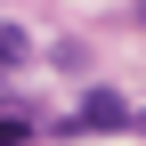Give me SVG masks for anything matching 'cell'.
I'll return each mask as SVG.
<instances>
[{
  "label": "cell",
  "mask_w": 146,
  "mask_h": 146,
  "mask_svg": "<svg viewBox=\"0 0 146 146\" xmlns=\"http://www.w3.org/2000/svg\"><path fill=\"white\" fill-rule=\"evenodd\" d=\"M81 130H130V106H122L114 89H89L81 98Z\"/></svg>",
  "instance_id": "1"
},
{
  "label": "cell",
  "mask_w": 146,
  "mask_h": 146,
  "mask_svg": "<svg viewBox=\"0 0 146 146\" xmlns=\"http://www.w3.org/2000/svg\"><path fill=\"white\" fill-rule=\"evenodd\" d=\"M25 138H33V122H25V114H0V146H25Z\"/></svg>",
  "instance_id": "3"
},
{
  "label": "cell",
  "mask_w": 146,
  "mask_h": 146,
  "mask_svg": "<svg viewBox=\"0 0 146 146\" xmlns=\"http://www.w3.org/2000/svg\"><path fill=\"white\" fill-rule=\"evenodd\" d=\"M130 130H146V114H130Z\"/></svg>",
  "instance_id": "4"
},
{
  "label": "cell",
  "mask_w": 146,
  "mask_h": 146,
  "mask_svg": "<svg viewBox=\"0 0 146 146\" xmlns=\"http://www.w3.org/2000/svg\"><path fill=\"white\" fill-rule=\"evenodd\" d=\"M16 57H25V25H0V73H8Z\"/></svg>",
  "instance_id": "2"
}]
</instances>
